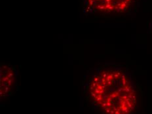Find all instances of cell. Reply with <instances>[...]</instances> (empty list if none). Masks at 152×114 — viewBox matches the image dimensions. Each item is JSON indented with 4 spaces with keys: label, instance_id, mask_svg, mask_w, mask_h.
Masks as SVG:
<instances>
[{
    "label": "cell",
    "instance_id": "cell-1",
    "mask_svg": "<svg viewBox=\"0 0 152 114\" xmlns=\"http://www.w3.org/2000/svg\"><path fill=\"white\" fill-rule=\"evenodd\" d=\"M81 86L87 105L95 114H142L143 93L124 65L98 64L87 71Z\"/></svg>",
    "mask_w": 152,
    "mask_h": 114
},
{
    "label": "cell",
    "instance_id": "cell-2",
    "mask_svg": "<svg viewBox=\"0 0 152 114\" xmlns=\"http://www.w3.org/2000/svg\"><path fill=\"white\" fill-rule=\"evenodd\" d=\"M135 0H83L85 14L119 15L128 12Z\"/></svg>",
    "mask_w": 152,
    "mask_h": 114
},
{
    "label": "cell",
    "instance_id": "cell-3",
    "mask_svg": "<svg viewBox=\"0 0 152 114\" xmlns=\"http://www.w3.org/2000/svg\"><path fill=\"white\" fill-rule=\"evenodd\" d=\"M0 95L1 99H6L13 94L17 89L18 71L13 66L6 62L0 65Z\"/></svg>",
    "mask_w": 152,
    "mask_h": 114
},
{
    "label": "cell",
    "instance_id": "cell-4",
    "mask_svg": "<svg viewBox=\"0 0 152 114\" xmlns=\"http://www.w3.org/2000/svg\"><path fill=\"white\" fill-rule=\"evenodd\" d=\"M149 31L152 34V20L150 23V26H149Z\"/></svg>",
    "mask_w": 152,
    "mask_h": 114
}]
</instances>
